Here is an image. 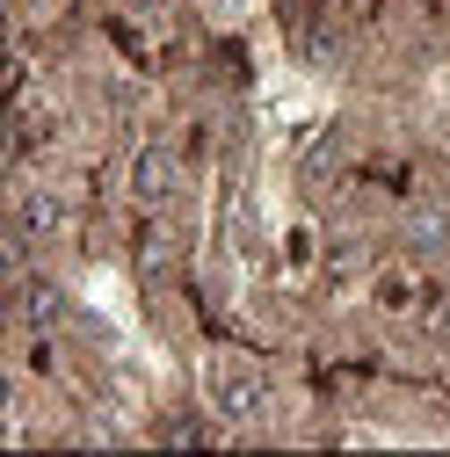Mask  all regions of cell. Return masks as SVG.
<instances>
[{
    "label": "cell",
    "mask_w": 450,
    "mask_h": 457,
    "mask_svg": "<svg viewBox=\"0 0 450 457\" xmlns=\"http://www.w3.org/2000/svg\"><path fill=\"white\" fill-rule=\"evenodd\" d=\"M175 189H182L175 145H138V153H131V196H138L146 211H160V204H175Z\"/></svg>",
    "instance_id": "cell-3"
},
{
    "label": "cell",
    "mask_w": 450,
    "mask_h": 457,
    "mask_svg": "<svg viewBox=\"0 0 450 457\" xmlns=\"http://www.w3.org/2000/svg\"><path fill=\"white\" fill-rule=\"evenodd\" d=\"M211 15H225V22H233V15H240V0H211Z\"/></svg>",
    "instance_id": "cell-5"
},
{
    "label": "cell",
    "mask_w": 450,
    "mask_h": 457,
    "mask_svg": "<svg viewBox=\"0 0 450 457\" xmlns=\"http://www.w3.org/2000/svg\"><path fill=\"white\" fill-rule=\"evenodd\" d=\"M436 247H450V218L443 211H414L407 218V254H436Z\"/></svg>",
    "instance_id": "cell-4"
},
{
    "label": "cell",
    "mask_w": 450,
    "mask_h": 457,
    "mask_svg": "<svg viewBox=\"0 0 450 457\" xmlns=\"http://www.w3.org/2000/svg\"><path fill=\"white\" fill-rule=\"evenodd\" d=\"M66 225H73V196H66V189H51V182H22V189H15V240H22V247L59 240Z\"/></svg>",
    "instance_id": "cell-2"
},
{
    "label": "cell",
    "mask_w": 450,
    "mask_h": 457,
    "mask_svg": "<svg viewBox=\"0 0 450 457\" xmlns=\"http://www.w3.org/2000/svg\"><path fill=\"white\" fill-rule=\"evenodd\" d=\"M204 399H211L218 421H269L276 385H269V370L254 356H211L204 363Z\"/></svg>",
    "instance_id": "cell-1"
}]
</instances>
